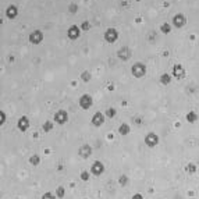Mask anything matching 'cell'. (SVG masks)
Instances as JSON below:
<instances>
[{
    "mask_svg": "<svg viewBox=\"0 0 199 199\" xmlns=\"http://www.w3.org/2000/svg\"><path fill=\"white\" fill-rule=\"evenodd\" d=\"M131 73L135 78H142V77L146 74V67H145V64H142V63H135L131 67Z\"/></svg>",
    "mask_w": 199,
    "mask_h": 199,
    "instance_id": "cell-1",
    "label": "cell"
},
{
    "mask_svg": "<svg viewBox=\"0 0 199 199\" xmlns=\"http://www.w3.org/2000/svg\"><path fill=\"white\" fill-rule=\"evenodd\" d=\"M92 105H93V99H92L91 95L85 93V95H82V96L79 97V106H81V109L88 110V109L92 107Z\"/></svg>",
    "mask_w": 199,
    "mask_h": 199,
    "instance_id": "cell-2",
    "label": "cell"
},
{
    "mask_svg": "<svg viewBox=\"0 0 199 199\" xmlns=\"http://www.w3.org/2000/svg\"><path fill=\"white\" fill-rule=\"evenodd\" d=\"M103 171H105V164H103L100 160H96V162H93V164H92L91 167V173L93 174V176L99 177L103 174Z\"/></svg>",
    "mask_w": 199,
    "mask_h": 199,
    "instance_id": "cell-3",
    "label": "cell"
},
{
    "mask_svg": "<svg viewBox=\"0 0 199 199\" xmlns=\"http://www.w3.org/2000/svg\"><path fill=\"white\" fill-rule=\"evenodd\" d=\"M145 144L149 148H155L157 144H159V136L155 132H148L146 136H145Z\"/></svg>",
    "mask_w": 199,
    "mask_h": 199,
    "instance_id": "cell-4",
    "label": "cell"
},
{
    "mask_svg": "<svg viewBox=\"0 0 199 199\" xmlns=\"http://www.w3.org/2000/svg\"><path fill=\"white\" fill-rule=\"evenodd\" d=\"M117 38H118V32H117V29H114V28H109L107 31L105 32V39H106V42H109V43H114L116 40H117Z\"/></svg>",
    "mask_w": 199,
    "mask_h": 199,
    "instance_id": "cell-5",
    "label": "cell"
},
{
    "mask_svg": "<svg viewBox=\"0 0 199 199\" xmlns=\"http://www.w3.org/2000/svg\"><path fill=\"white\" fill-rule=\"evenodd\" d=\"M68 121V114H67V111H64V110H59L57 113L54 114V123H57V124H66Z\"/></svg>",
    "mask_w": 199,
    "mask_h": 199,
    "instance_id": "cell-6",
    "label": "cell"
},
{
    "mask_svg": "<svg viewBox=\"0 0 199 199\" xmlns=\"http://www.w3.org/2000/svg\"><path fill=\"white\" fill-rule=\"evenodd\" d=\"M131 54H132V52H131V49L130 47H127V46H123L120 50L117 52V56L121 59V60H124V61H127L130 57H131Z\"/></svg>",
    "mask_w": 199,
    "mask_h": 199,
    "instance_id": "cell-7",
    "label": "cell"
},
{
    "mask_svg": "<svg viewBox=\"0 0 199 199\" xmlns=\"http://www.w3.org/2000/svg\"><path fill=\"white\" fill-rule=\"evenodd\" d=\"M78 155L82 157V159H88L89 156L92 155V148L89 145H81L78 149Z\"/></svg>",
    "mask_w": 199,
    "mask_h": 199,
    "instance_id": "cell-8",
    "label": "cell"
},
{
    "mask_svg": "<svg viewBox=\"0 0 199 199\" xmlns=\"http://www.w3.org/2000/svg\"><path fill=\"white\" fill-rule=\"evenodd\" d=\"M43 39V34L40 31H34L31 35H29V42L34 45H39Z\"/></svg>",
    "mask_w": 199,
    "mask_h": 199,
    "instance_id": "cell-9",
    "label": "cell"
},
{
    "mask_svg": "<svg viewBox=\"0 0 199 199\" xmlns=\"http://www.w3.org/2000/svg\"><path fill=\"white\" fill-rule=\"evenodd\" d=\"M79 32H81V31H79L78 26H77V25H71L70 28H68V31H67V36L70 38V39H73V40L74 39H78L79 35H81Z\"/></svg>",
    "mask_w": 199,
    "mask_h": 199,
    "instance_id": "cell-10",
    "label": "cell"
},
{
    "mask_svg": "<svg viewBox=\"0 0 199 199\" xmlns=\"http://www.w3.org/2000/svg\"><path fill=\"white\" fill-rule=\"evenodd\" d=\"M103 123H105V116L100 111L95 113L93 117H92V124H93V127H100Z\"/></svg>",
    "mask_w": 199,
    "mask_h": 199,
    "instance_id": "cell-11",
    "label": "cell"
},
{
    "mask_svg": "<svg viewBox=\"0 0 199 199\" xmlns=\"http://www.w3.org/2000/svg\"><path fill=\"white\" fill-rule=\"evenodd\" d=\"M173 75L178 79H182L184 77H185V70H184V67L181 66V64H176V66L173 67Z\"/></svg>",
    "mask_w": 199,
    "mask_h": 199,
    "instance_id": "cell-12",
    "label": "cell"
},
{
    "mask_svg": "<svg viewBox=\"0 0 199 199\" xmlns=\"http://www.w3.org/2000/svg\"><path fill=\"white\" fill-rule=\"evenodd\" d=\"M18 130H21V131H26V130L29 128V120L26 116H22V117L18 118Z\"/></svg>",
    "mask_w": 199,
    "mask_h": 199,
    "instance_id": "cell-13",
    "label": "cell"
},
{
    "mask_svg": "<svg viewBox=\"0 0 199 199\" xmlns=\"http://www.w3.org/2000/svg\"><path fill=\"white\" fill-rule=\"evenodd\" d=\"M173 22H174V25H176L177 28H181V26H184V25H185L187 18L182 16V14H177V16H174Z\"/></svg>",
    "mask_w": 199,
    "mask_h": 199,
    "instance_id": "cell-14",
    "label": "cell"
},
{
    "mask_svg": "<svg viewBox=\"0 0 199 199\" xmlns=\"http://www.w3.org/2000/svg\"><path fill=\"white\" fill-rule=\"evenodd\" d=\"M17 14H18V11H17L16 6H10V7L7 8V17L8 18H16Z\"/></svg>",
    "mask_w": 199,
    "mask_h": 199,
    "instance_id": "cell-15",
    "label": "cell"
},
{
    "mask_svg": "<svg viewBox=\"0 0 199 199\" xmlns=\"http://www.w3.org/2000/svg\"><path fill=\"white\" fill-rule=\"evenodd\" d=\"M130 130H131V128H130V126H128V124H126V123H123L120 127H118V132H120L121 135H128Z\"/></svg>",
    "mask_w": 199,
    "mask_h": 199,
    "instance_id": "cell-16",
    "label": "cell"
},
{
    "mask_svg": "<svg viewBox=\"0 0 199 199\" xmlns=\"http://www.w3.org/2000/svg\"><path fill=\"white\" fill-rule=\"evenodd\" d=\"M197 170H198V167H197V164H195V163H188V164L185 166V171L188 174H194Z\"/></svg>",
    "mask_w": 199,
    "mask_h": 199,
    "instance_id": "cell-17",
    "label": "cell"
},
{
    "mask_svg": "<svg viewBox=\"0 0 199 199\" xmlns=\"http://www.w3.org/2000/svg\"><path fill=\"white\" fill-rule=\"evenodd\" d=\"M198 120V114L195 111H188V114H187V121L188 123H195V121Z\"/></svg>",
    "mask_w": 199,
    "mask_h": 199,
    "instance_id": "cell-18",
    "label": "cell"
},
{
    "mask_svg": "<svg viewBox=\"0 0 199 199\" xmlns=\"http://www.w3.org/2000/svg\"><path fill=\"white\" fill-rule=\"evenodd\" d=\"M53 127H54V124L52 123V121H46V123H43V132H50L53 130Z\"/></svg>",
    "mask_w": 199,
    "mask_h": 199,
    "instance_id": "cell-19",
    "label": "cell"
},
{
    "mask_svg": "<svg viewBox=\"0 0 199 199\" xmlns=\"http://www.w3.org/2000/svg\"><path fill=\"white\" fill-rule=\"evenodd\" d=\"M56 197L57 198H64L66 197V188L64 187H57V189H56Z\"/></svg>",
    "mask_w": 199,
    "mask_h": 199,
    "instance_id": "cell-20",
    "label": "cell"
},
{
    "mask_svg": "<svg viewBox=\"0 0 199 199\" xmlns=\"http://www.w3.org/2000/svg\"><path fill=\"white\" fill-rule=\"evenodd\" d=\"M29 163H31L32 166H38L40 163V156L39 155H34L29 157Z\"/></svg>",
    "mask_w": 199,
    "mask_h": 199,
    "instance_id": "cell-21",
    "label": "cell"
},
{
    "mask_svg": "<svg viewBox=\"0 0 199 199\" xmlns=\"http://www.w3.org/2000/svg\"><path fill=\"white\" fill-rule=\"evenodd\" d=\"M160 82H162L163 85H167L171 82V77L168 75V74H163L162 77H160Z\"/></svg>",
    "mask_w": 199,
    "mask_h": 199,
    "instance_id": "cell-22",
    "label": "cell"
},
{
    "mask_svg": "<svg viewBox=\"0 0 199 199\" xmlns=\"http://www.w3.org/2000/svg\"><path fill=\"white\" fill-rule=\"evenodd\" d=\"M118 184H120L121 187H126L127 184H128V177L124 176V174H123V176H120V177H118Z\"/></svg>",
    "mask_w": 199,
    "mask_h": 199,
    "instance_id": "cell-23",
    "label": "cell"
},
{
    "mask_svg": "<svg viewBox=\"0 0 199 199\" xmlns=\"http://www.w3.org/2000/svg\"><path fill=\"white\" fill-rule=\"evenodd\" d=\"M160 29H162V32H163V34H170V31H171V26L168 25V24H163V25L160 26Z\"/></svg>",
    "mask_w": 199,
    "mask_h": 199,
    "instance_id": "cell-24",
    "label": "cell"
},
{
    "mask_svg": "<svg viewBox=\"0 0 199 199\" xmlns=\"http://www.w3.org/2000/svg\"><path fill=\"white\" fill-rule=\"evenodd\" d=\"M81 78L84 82H88L89 79H91V73H89V71H84V73L81 74Z\"/></svg>",
    "mask_w": 199,
    "mask_h": 199,
    "instance_id": "cell-25",
    "label": "cell"
},
{
    "mask_svg": "<svg viewBox=\"0 0 199 199\" xmlns=\"http://www.w3.org/2000/svg\"><path fill=\"white\" fill-rule=\"evenodd\" d=\"M79 178H81L82 181H88L89 178H91V174H89L87 170H84V171H81V176H79Z\"/></svg>",
    "mask_w": 199,
    "mask_h": 199,
    "instance_id": "cell-26",
    "label": "cell"
},
{
    "mask_svg": "<svg viewBox=\"0 0 199 199\" xmlns=\"http://www.w3.org/2000/svg\"><path fill=\"white\" fill-rule=\"evenodd\" d=\"M106 116H107L109 118H113L116 116V109H113V107L107 109V110H106Z\"/></svg>",
    "mask_w": 199,
    "mask_h": 199,
    "instance_id": "cell-27",
    "label": "cell"
},
{
    "mask_svg": "<svg viewBox=\"0 0 199 199\" xmlns=\"http://www.w3.org/2000/svg\"><path fill=\"white\" fill-rule=\"evenodd\" d=\"M42 199H56V197L52 194V192H45L42 195Z\"/></svg>",
    "mask_w": 199,
    "mask_h": 199,
    "instance_id": "cell-28",
    "label": "cell"
},
{
    "mask_svg": "<svg viewBox=\"0 0 199 199\" xmlns=\"http://www.w3.org/2000/svg\"><path fill=\"white\" fill-rule=\"evenodd\" d=\"M0 118H2V120H0V124H4L6 123V114H4V111H0Z\"/></svg>",
    "mask_w": 199,
    "mask_h": 199,
    "instance_id": "cell-29",
    "label": "cell"
},
{
    "mask_svg": "<svg viewBox=\"0 0 199 199\" xmlns=\"http://www.w3.org/2000/svg\"><path fill=\"white\" fill-rule=\"evenodd\" d=\"M89 26H91V25H89V22H88V21H85L84 24H82V29H84V31H88Z\"/></svg>",
    "mask_w": 199,
    "mask_h": 199,
    "instance_id": "cell-30",
    "label": "cell"
},
{
    "mask_svg": "<svg viewBox=\"0 0 199 199\" xmlns=\"http://www.w3.org/2000/svg\"><path fill=\"white\" fill-rule=\"evenodd\" d=\"M132 199H144V195H141V194H134V195H132Z\"/></svg>",
    "mask_w": 199,
    "mask_h": 199,
    "instance_id": "cell-31",
    "label": "cell"
},
{
    "mask_svg": "<svg viewBox=\"0 0 199 199\" xmlns=\"http://www.w3.org/2000/svg\"><path fill=\"white\" fill-rule=\"evenodd\" d=\"M77 8H78V7H77L75 4H71V6H70V11H71V13H75Z\"/></svg>",
    "mask_w": 199,
    "mask_h": 199,
    "instance_id": "cell-32",
    "label": "cell"
},
{
    "mask_svg": "<svg viewBox=\"0 0 199 199\" xmlns=\"http://www.w3.org/2000/svg\"><path fill=\"white\" fill-rule=\"evenodd\" d=\"M136 2H141V0H136Z\"/></svg>",
    "mask_w": 199,
    "mask_h": 199,
    "instance_id": "cell-33",
    "label": "cell"
}]
</instances>
